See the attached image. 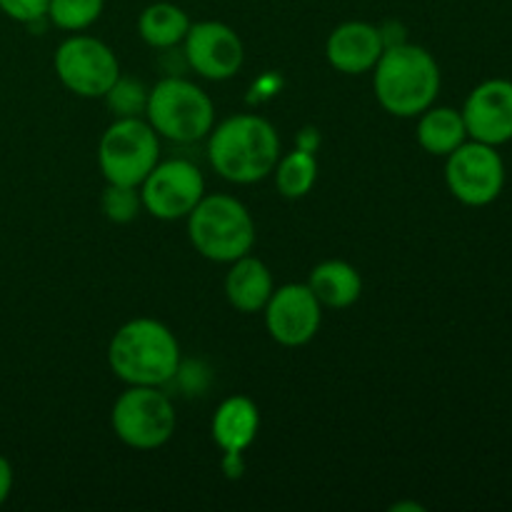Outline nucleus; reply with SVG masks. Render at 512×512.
Instances as JSON below:
<instances>
[{
  "mask_svg": "<svg viewBox=\"0 0 512 512\" xmlns=\"http://www.w3.org/2000/svg\"><path fill=\"white\" fill-rule=\"evenodd\" d=\"M160 135L143 118H115L98 145L100 173L108 183L140 188L160 163Z\"/></svg>",
  "mask_w": 512,
  "mask_h": 512,
  "instance_id": "nucleus-6",
  "label": "nucleus"
},
{
  "mask_svg": "<svg viewBox=\"0 0 512 512\" xmlns=\"http://www.w3.org/2000/svg\"><path fill=\"white\" fill-rule=\"evenodd\" d=\"M375 98L395 118H415L435 103L440 93V68L423 45H388L375 63Z\"/></svg>",
  "mask_w": 512,
  "mask_h": 512,
  "instance_id": "nucleus-3",
  "label": "nucleus"
},
{
  "mask_svg": "<svg viewBox=\"0 0 512 512\" xmlns=\"http://www.w3.org/2000/svg\"><path fill=\"white\" fill-rule=\"evenodd\" d=\"M190 30V18L175 3H153L140 13L138 33L150 48L168 50L183 43Z\"/></svg>",
  "mask_w": 512,
  "mask_h": 512,
  "instance_id": "nucleus-19",
  "label": "nucleus"
},
{
  "mask_svg": "<svg viewBox=\"0 0 512 512\" xmlns=\"http://www.w3.org/2000/svg\"><path fill=\"white\" fill-rule=\"evenodd\" d=\"M263 313L270 338L285 348L308 345L323 323V305L318 303L308 283H290L273 290Z\"/></svg>",
  "mask_w": 512,
  "mask_h": 512,
  "instance_id": "nucleus-11",
  "label": "nucleus"
},
{
  "mask_svg": "<svg viewBox=\"0 0 512 512\" xmlns=\"http://www.w3.org/2000/svg\"><path fill=\"white\" fill-rule=\"evenodd\" d=\"M10 493H13V465L0 455V505L10 498Z\"/></svg>",
  "mask_w": 512,
  "mask_h": 512,
  "instance_id": "nucleus-25",
  "label": "nucleus"
},
{
  "mask_svg": "<svg viewBox=\"0 0 512 512\" xmlns=\"http://www.w3.org/2000/svg\"><path fill=\"white\" fill-rule=\"evenodd\" d=\"M105 0H50L48 20L60 30L80 33L100 18Z\"/></svg>",
  "mask_w": 512,
  "mask_h": 512,
  "instance_id": "nucleus-21",
  "label": "nucleus"
},
{
  "mask_svg": "<svg viewBox=\"0 0 512 512\" xmlns=\"http://www.w3.org/2000/svg\"><path fill=\"white\" fill-rule=\"evenodd\" d=\"M205 198V178L190 160L173 158L158 163L140 183L143 208L158 220H180Z\"/></svg>",
  "mask_w": 512,
  "mask_h": 512,
  "instance_id": "nucleus-10",
  "label": "nucleus"
},
{
  "mask_svg": "<svg viewBox=\"0 0 512 512\" xmlns=\"http://www.w3.org/2000/svg\"><path fill=\"white\" fill-rule=\"evenodd\" d=\"M140 208H143V200H140V190L133 185H105L103 195H100V210H103L105 218L115 225L133 223L138 218Z\"/></svg>",
  "mask_w": 512,
  "mask_h": 512,
  "instance_id": "nucleus-23",
  "label": "nucleus"
},
{
  "mask_svg": "<svg viewBox=\"0 0 512 512\" xmlns=\"http://www.w3.org/2000/svg\"><path fill=\"white\" fill-rule=\"evenodd\" d=\"M445 183L453 198L470 208L495 203L505 188V163L498 148L478 140H465L448 155Z\"/></svg>",
  "mask_w": 512,
  "mask_h": 512,
  "instance_id": "nucleus-8",
  "label": "nucleus"
},
{
  "mask_svg": "<svg viewBox=\"0 0 512 512\" xmlns=\"http://www.w3.org/2000/svg\"><path fill=\"white\" fill-rule=\"evenodd\" d=\"M193 248L213 263H235L255 245V223L233 195H205L188 215Z\"/></svg>",
  "mask_w": 512,
  "mask_h": 512,
  "instance_id": "nucleus-4",
  "label": "nucleus"
},
{
  "mask_svg": "<svg viewBox=\"0 0 512 512\" xmlns=\"http://www.w3.org/2000/svg\"><path fill=\"white\" fill-rule=\"evenodd\" d=\"M273 275L263 260L243 255L230 263L225 275V298L240 313H260L273 295Z\"/></svg>",
  "mask_w": 512,
  "mask_h": 512,
  "instance_id": "nucleus-16",
  "label": "nucleus"
},
{
  "mask_svg": "<svg viewBox=\"0 0 512 512\" xmlns=\"http://www.w3.org/2000/svg\"><path fill=\"white\" fill-rule=\"evenodd\" d=\"M185 63L205 80H230L245 60V48L240 35L230 25L218 20L190 23L185 35Z\"/></svg>",
  "mask_w": 512,
  "mask_h": 512,
  "instance_id": "nucleus-12",
  "label": "nucleus"
},
{
  "mask_svg": "<svg viewBox=\"0 0 512 512\" xmlns=\"http://www.w3.org/2000/svg\"><path fill=\"white\" fill-rule=\"evenodd\" d=\"M213 440L223 453H243L253 445L260 430V410L248 395L223 400L213 415Z\"/></svg>",
  "mask_w": 512,
  "mask_h": 512,
  "instance_id": "nucleus-15",
  "label": "nucleus"
},
{
  "mask_svg": "<svg viewBox=\"0 0 512 512\" xmlns=\"http://www.w3.org/2000/svg\"><path fill=\"white\" fill-rule=\"evenodd\" d=\"M383 50V38H380V30L375 25L363 23V20H350V23L338 25L328 35L325 58L338 73L360 75L375 68Z\"/></svg>",
  "mask_w": 512,
  "mask_h": 512,
  "instance_id": "nucleus-14",
  "label": "nucleus"
},
{
  "mask_svg": "<svg viewBox=\"0 0 512 512\" xmlns=\"http://www.w3.org/2000/svg\"><path fill=\"white\" fill-rule=\"evenodd\" d=\"M58 80L80 98H103L118 80L120 63L113 50L93 35H70L55 50Z\"/></svg>",
  "mask_w": 512,
  "mask_h": 512,
  "instance_id": "nucleus-9",
  "label": "nucleus"
},
{
  "mask_svg": "<svg viewBox=\"0 0 512 512\" xmlns=\"http://www.w3.org/2000/svg\"><path fill=\"white\" fill-rule=\"evenodd\" d=\"M110 425L120 443L133 450H158L173 438L175 408L160 388L130 385L110 410Z\"/></svg>",
  "mask_w": 512,
  "mask_h": 512,
  "instance_id": "nucleus-7",
  "label": "nucleus"
},
{
  "mask_svg": "<svg viewBox=\"0 0 512 512\" xmlns=\"http://www.w3.org/2000/svg\"><path fill=\"white\" fill-rule=\"evenodd\" d=\"M468 140L463 113L455 108H433L430 105L418 120V143L425 153L448 158L455 148Z\"/></svg>",
  "mask_w": 512,
  "mask_h": 512,
  "instance_id": "nucleus-18",
  "label": "nucleus"
},
{
  "mask_svg": "<svg viewBox=\"0 0 512 512\" xmlns=\"http://www.w3.org/2000/svg\"><path fill=\"white\" fill-rule=\"evenodd\" d=\"M308 288L323 308L345 310L363 295V278L345 260H325L310 270Z\"/></svg>",
  "mask_w": 512,
  "mask_h": 512,
  "instance_id": "nucleus-17",
  "label": "nucleus"
},
{
  "mask_svg": "<svg viewBox=\"0 0 512 512\" xmlns=\"http://www.w3.org/2000/svg\"><path fill=\"white\" fill-rule=\"evenodd\" d=\"M208 158L215 173L230 183H260L280 160L278 130L260 115H233L210 130Z\"/></svg>",
  "mask_w": 512,
  "mask_h": 512,
  "instance_id": "nucleus-2",
  "label": "nucleus"
},
{
  "mask_svg": "<svg viewBox=\"0 0 512 512\" xmlns=\"http://www.w3.org/2000/svg\"><path fill=\"white\" fill-rule=\"evenodd\" d=\"M145 120L163 138L195 143L213 130L215 105L203 88L180 75H168L150 88Z\"/></svg>",
  "mask_w": 512,
  "mask_h": 512,
  "instance_id": "nucleus-5",
  "label": "nucleus"
},
{
  "mask_svg": "<svg viewBox=\"0 0 512 512\" xmlns=\"http://www.w3.org/2000/svg\"><path fill=\"white\" fill-rule=\"evenodd\" d=\"M48 5L50 0H0V13L15 23L35 25L48 18Z\"/></svg>",
  "mask_w": 512,
  "mask_h": 512,
  "instance_id": "nucleus-24",
  "label": "nucleus"
},
{
  "mask_svg": "<svg viewBox=\"0 0 512 512\" xmlns=\"http://www.w3.org/2000/svg\"><path fill=\"white\" fill-rule=\"evenodd\" d=\"M273 173L278 193L288 200H300L313 190L315 180H318V160L310 150L295 148L293 153L280 155Z\"/></svg>",
  "mask_w": 512,
  "mask_h": 512,
  "instance_id": "nucleus-20",
  "label": "nucleus"
},
{
  "mask_svg": "<svg viewBox=\"0 0 512 512\" xmlns=\"http://www.w3.org/2000/svg\"><path fill=\"white\" fill-rule=\"evenodd\" d=\"M148 93L150 90L145 88L140 80L118 75V80L110 85V90L103 95V100L115 118H140V115H145Z\"/></svg>",
  "mask_w": 512,
  "mask_h": 512,
  "instance_id": "nucleus-22",
  "label": "nucleus"
},
{
  "mask_svg": "<svg viewBox=\"0 0 512 512\" xmlns=\"http://www.w3.org/2000/svg\"><path fill=\"white\" fill-rule=\"evenodd\" d=\"M108 365L123 383L163 388L180 373V343L160 320L135 318L110 338Z\"/></svg>",
  "mask_w": 512,
  "mask_h": 512,
  "instance_id": "nucleus-1",
  "label": "nucleus"
},
{
  "mask_svg": "<svg viewBox=\"0 0 512 512\" xmlns=\"http://www.w3.org/2000/svg\"><path fill=\"white\" fill-rule=\"evenodd\" d=\"M468 135L485 145H505L512 140V80L490 78L473 88L463 105Z\"/></svg>",
  "mask_w": 512,
  "mask_h": 512,
  "instance_id": "nucleus-13",
  "label": "nucleus"
}]
</instances>
